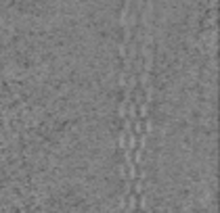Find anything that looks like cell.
Segmentation results:
<instances>
[{"label": "cell", "instance_id": "6da1fadb", "mask_svg": "<svg viewBox=\"0 0 220 213\" xmlns=\"http://www.w3.org/2000/svg\"><path fill=\"white\" fill-rule=\"evenodd\" d=\"M136 213H140V211H136Z\"/></svg>", "mask_w": 220, "mask_h": 213}]
</instances>
